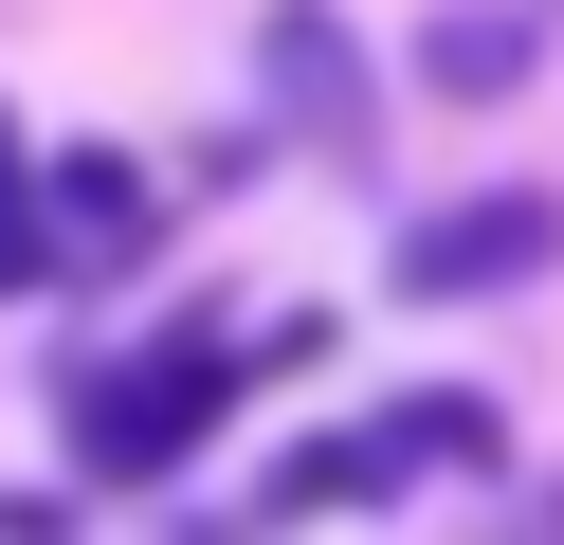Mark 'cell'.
<instances>
[{"instance_id":"1","label":"cell","mask_w":564,"mask_h":545,"mask_svg":"<svg viewBox=\"0 0 564 545\" xmlns=\"http://www.w3.org/2000/svg\"><path fill=\"white\" fill-rule=\"evenodd\" d=\"M219 418H237V346L219 327H147L128 363H74V455L110 472V491H164Z\"/></svg>"},{"instance_id":"2","label":"cell","mask_w":564,"mask_h":545,"mask_svg":"<svg viewBox=\"0 0 564 545\" xmlns=\"http://www.w3.org/2000/svg\"><path fill=\"white\" fill-rule=\"evenodd\" d=\"M564 273V200L546 182H474V200L401 218V309H491V291H546Z\"/></svg>"},{"instance_id":"3","label":"cell","mask_w":564,"mask_h":545,"mask_svg":"<svg viewBox=\"0 0 564 545\" xmlns=\"http://www.w3.org/2000/svg\"><path fill=\"white\" fill-rule=\"evenodd\" d=\"M256 91H273V128H292L310 164H365L382 145V73H365V36H346V0H273L256 19Z\"/></svg>"},{"instance_id":"4","label":"cell","mask_w":564,"mask_h":545,"mask_svg":"<svg viewBox=\"0 0 564 545\" xmlns=\"http://www.w3.org/2000/svg\"><path fill=\"white\" fill-rule=\"evenodd\" d=\"M55 254H74V273H147V237H164V182L128 164V145H55Z\"/></svg>"},{"instance_id":"5","label":"cell","mask_w":564,"mask_h":545,"mask_svg":"<svg viewBox=\"0 0 564 545\" xmlns=\"http://www.w3.org/2000/svg\"><path fill=\"white\" fill-rule=\"evenodd\" d=\"M382 491H401L382 418H328V436H292V455L256 472V527H328V509H382Z\"/></svg>"},{"instance_id":"6","label":"cell","mask_w":564,"mask_h":545,"mask_svg":"<svg viewBox=\"0 0 564 545\" xmlns=\"http://www.w3.org/2000/svg\"><path fill=\"white\" fill-rule=\"evenodd\" d=\"M528 73H546V19H528V0H455V19L419 36V91H455V109L528 91Z\"/></svg>"},{"instance_id":"7","label":"cell","mask_w":564,"mask_h":545,"mask_svg":"<svg viewBox=\"0 0 564 545\" xmlns=\"http://www.w3.org/2000/svg\"><path fill=\"white\" fill-rule=\"evenodd\" d=\"M382 455H401V472H491V455H510V400H491V382H401V400H382Z\"/></svg>"},{"instance_id":"8","label":"cell","mask_w":564,"mask_h":545,"mask_svg":"<svg viewBox=\"0 0 564 545\" xmlns=\"http://www.w3.org/2000/svg\"><path fill=\"white\" fill-rule=\"evenodd\" d=\"M55 273H74V254H55V200H37V218L0 200V291H55Z\"/></svg>"},{"instance_id":"9","label":"cell","mask_w":564,"mask_h":545,"mask_svg":"<svg viewBox=\"0 0 564 545\" xmlns=\"http://www.w3.org/2000/svg\"><path fill=\"white\" fill-rule=\"evenodd\" d=\"M19 182H37V164H19V109H0V200H19Z\"/></svg>"}]
</instances>
